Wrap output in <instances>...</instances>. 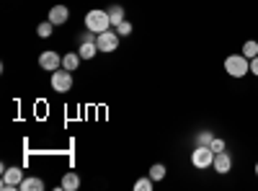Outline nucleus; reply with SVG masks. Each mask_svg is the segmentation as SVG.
Listing matches in <instances>:
<instances>
[{"instance_id": "nucleus-1", "label": "nucleus", "mask_w": 258, "mask_h": 191, "mask_svg": "<svg viewBox=\"0 0 258 191\" xmlns=\"http://www.w3.org/2000/svg\"><path fill=\"white\" fill-rule=\"evenodd\" d=\"M225 70L230 78H245L250 73V59L245 54H227L225 57Z\"/></svg>"}, {"instance_id": "nucleus-2", "label": "nucleus", "mask_w": 258, "mask_h": 191, "mask_svg": "<svg viewBox=\"0 0 258 191\" xmlns=\"http://www.w3.org/2000/svg\"><path fill=\"white\" fill-rule=\"evenodd\" d=\"M85 29L93 31V34H101V31H106V29H111V18H109V13L101 11V8L88 11V13H85Z\"/></svg>"}, {"instance_id": "nucleus-3", "label": "nucleus", "mask_w": 258, "mask_h": 191, "mask_svg": "<svg viewBox=\"0 0 258 191\" xmlns=\"http://www.w3.org/2000/svg\"><path fill=\"white\" fill-rule=\"evenodd\" d=\"M214 163V150L209 145H197L191 153V165L199 168V171H204V168H209Z\"/></svg>"}, {"instance_id": "nucleus-4", "label": "nucleus", "mask_w": 258, "mask_h": 191, "mask_svg": "<svg viewBox=\"0 0 258 191\" xmlns=\"http://www.w3.org/2000/svg\"><path fill=\"white\" fill-rule=\"evenodd\" d=\"M0 176H3V181H0V188L3 191H16L24 183V171H21V168H6Z\"/></svg>"}, {"instance_id": "nucleus-5", "label": "nucleus", "mask_w": 258, "mask_h": 191, "mask_svg": "<svg viewBox=\"0 0 258 191\" xmlns=\"http://www.w3.org/2000/svg\"><path fill=\"white\" fill-rule=\"evenodd\" d=\"M52 88L57 91V93H68V91H73V73L70 70H64V68H59V70H54L52 73Z\"/></svg>"}, {"instance_id": "nucleus-6", "label": "nucleus", "mask_w": 258, "mask_h": 191, "mask_svg": "<svg viewBox=\"0 0 258 191\" xmlns=\"http://www.w3.org/2000/svg\"><path fill=\"white\" fill-rule=\"evenodd\" d=\"M96 44H98V52H114V49H119V34L116 31H111V29H106V31H101L98 36H96Z\"/></svg>"}, {"instance_id": "nucleus-7", "label": "nucleus", "mask_w": 258, "mask_h": 191, "mask_svg": "<svg viewBox=\"0 0 258 191\" xmlns=\"http://www.w3.org/2000/svg\"><path fill=\"white\" fill-rule=\"evenodd\" d=\"M39 68H41V70H49V73H54V70H59V68H62V57H59L54 49L41 52V54H39Z\"/></svg>"}, {"instance_id": "nucleus-8", "label": "nucleus", "mask_w": 258, "mask_h": 191, "mask_svg": "<svg viewBox=\"0 0 258 191\" xmlns=\"http://www.w3.org/2000/svg\"><path fill=\"white\" fill-rule=\"evenodd\" d=\"M212 168L217 171L220 176H227L230 171H232V158L222 150V153H214V163H212Z\"/></svg>"}, {"instance_id": "nucleus-9", "label": "nucleus", "mask_w": 258, "mask_h": 191, "mask_svg": "<svg viewBox=\"0 0 258 191\" xmlns=\"http://www.w3.org/2000/svg\"><path fill=\"white\" fill-rule=\"evenodd\" d=\"M68 18H70V11H68V6H59V3H57L54 8H49V18H47V21H52L54 26H62Z\"/></svg>"}, {"instance_id": "nucleus-10", "label": "nucleus", "mask_w": 258, "mask_h": 191, "mask_svg": "<svg viewBox=\"0 0 258 191\" xmlns=\"http://www.w3.org/2000/svg\"><path fill=\"white\" fill-rule=\"evenodd\" d=\"M59 188H62V191H78V188H80V176H78V173H64Z\"/></svg>"}, {"instance_id": "nucleus-11", "label": "nucleus", "mask_w": 258, "mask_h": 191, "mask_svg": "<svg viewBox=\"0 0 258 191\" xmlns=\"http://www.w3.org/2000/svg\"><path fill=\"white\" fill-rule=\"evenodd\" d=\"M96 52H98V44H96V41H80L78 54H80L83 59H93V57H96Z\"/></svg>"}, {"instance_id": "nucleus-12", "label": "nucleus", "mask_w": 258, "mask_h": 191, "mask_svg": "<svg viewBox=\"0 0 258 191\" xmlns=\"http://www.w3.org/2000/svg\"><path fill=\"white\" fill-rule=\"evenodd\" d=\"M80 62H83V57H80L78 52H70V54H64V57H62V68L73 73V70L80 68Z\"/></svg>"}, {"instance_id": "nucleus-13", "label": "nucleus", "mask_w": 258, "mask_h": 191, "mask_svg": "<svg viewBox=\"0 0 258 191\" xmlns=\"http://www.w3.org/2000/svg\"><path fill=\"white\" fill-rule=\"evenodd\" d=\"M106 13H109V18H111V26H119L121 21H124V8H121V6H111V8H106Z\"/></svg>"}, {"instance_id": "nucleus-14", "label": "nucleus", "mask_w": 258, "mask_h": 191, "mask_svg": "<svg viewBox=\"0 0 258 191\" xmlns=\"http://www.w3.org/2000/svg\"><path fill=\"white\" fill-rule=\"evenodd\" d=\"M21 188H24V191H41V188H44V181H41V178H24Z\"/></svg>"}, {"instance_id": "nucleus-15", "label": "nucleus", "mask_w": 258, "mask_h": 191, "mask_svg": "<svg viewBox=\"0 0 258 191\" xmlns=\"http://www.w3.org/2000/svg\"><path fill=\"white\" fill-rule=\"evenodd\" d=\"M165 173H168V171H165V165H163V163H155L153 168H150V178H153V181H163Z\"/></svg>"}, {"instance_id": "nucleus-16", "label": "nucleus", "mask_w": 258, "mask_h": 191, "mask_svg": "<svg viewBox=\"0 0 258 191\" xmlns=\"http://www.w3.org/2000/svg\"><path fill=\"white\" fill-rule=\"evenodd\" d=\"M243 54L248 57V59H253V57H258V41H253V39H248L245 44H243Z\"/></svg>"}, {"instance_id": "nucleus-17", "label": "nucleus", "mask_w": 258, "mask_h": 191, "mask_svg": "<svg viewBox=\"0 0 258 191\" xmlns=\"http://www.w3.org/2000/svg\"><path fill=\"white\" fill-rule=\"evenodd\" d=\"M52 29H54L52 21H44V24H39V26H36V34H39L41 39H49V36H52Z\"/></svg>"}, {"instance_id": "nucleus-18", "label": "nucleus", "mask_w": 258, "mask_h": 191, "mask_svg": "<svg viewBox=\"0 0 258 191\" xmlns=\"http://www.w3.org/2000/svg\"><path fill=\"white\" fill-rule=\"evenodd\" d=\"M153 183H155V181L150 178V176H147V178H137V181H135V191H150V188H153Z\"/></svg>"}, {"instance_id": "nucleus-19", "label": "nucleus", "mask_w": 258, "mask_h": 191, "mask_svg": "<svg viewBox=\"0 0 258 191\" xmlns=\"http://www.w3.org/2000/svg\"><path fill=\"white\" fill-rule=\"evenodd\" d=\"M114 29H116V34H119V36H129V34H132V24H129L126 18L121 21L119 26H114Z\"/></svg>"}, {"instance_id": "nucleus-20", "label": "nucleus", "mask_w": 258, "mask_h": 191, "mask_svg": "<svg viewBox=\"0 0 258 191\" xmlns=\"http://www.w3.org/2000/svg\"><path fill=\"white\" fill-rule=\"evenodd\" d=\"M212 140H214V135H212L209 130H202V132L197 135V145H209Z\"/></svg>"}, {"instance_id": "nucleus-21", "label": "nucleus", "mask_w": 258, "mask_h": 191, "mask_svg": "<svg viewBox=\"0 0 258 191\" xmlns=\"http://www.w3.org/2000/svg\"><path fill=\"white\" fill-rule=\"evenodd\" d=\"M209 147H212L214 153H222V150H225L227 145H225V140H222V137H214V140L209 142Z\"/></svg>"}, {"instance_id": "nucleus-22", "label": "nucleus", "mask_w": 258, "mask_h": 191, "mask_svg": "<svg viewBox=\"0 0 258 191\" xmlns=\"http://www.w3.org/2000/svg\"><path fill=\"white\" fill-rule=\"evenodd\" d=\"M250 73H253V75H258V57H253V59H250Z\"/></svg>"}, {"instance_id": "nucleus-23", "label": "nucleus", "mask_w": 258, "mask_h": 191, "mask_svg": "<svg viewBox=\"0 0 258 191\" xmlns=\"http://www.w3.org/2000/svg\"><path fill=\"white\" fill-rule=\"evenodd\" d=\"M255 176H258V163H255Z\"/></svg>"}]
</instances>
